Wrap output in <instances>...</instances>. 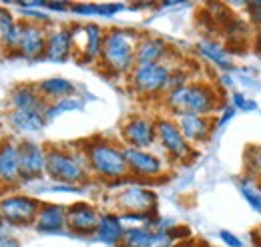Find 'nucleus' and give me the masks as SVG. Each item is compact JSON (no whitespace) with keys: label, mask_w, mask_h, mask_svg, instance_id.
<instances>
[{"label":"nucleus","mask_w":261,"mask_h":247,"mask_svg":"<svg viewBox=\"0 0 261 247\" xmlns=\"http://www.w3.org/2000/svg\"><path fill=\"white\" fill-rule=\"evenodd\" d=\"M161 105L169 117H179V115L217 117L225 107L221 89L201 79H193L189 85L169 91L161 98Z\"/></svg>","instance_id":"nucleus-1"},{"label":"nucleus","mask_w":261,"mask_h":247,"mask_svg":"<svg viewBox=\"0 0 261 247\" xmlns=\"http://www.w3.org/2000/svg\"><path fill=\"white\" fill-rule=\"evenodd\" d=\"M81 149L87 159L91 177L105 183H121L129 175V165L125 159V147L119 141L95 137L81 143Z\"/></svg>","instance_id":"nucleus-2"},{"label":"nucleus","mask_w":261,"mask_h":247,"mask_svg":"<svg viewBox=\"0 0 261 247\" xmlns=\"http://www.w3.org/2000/svg\"><path fill=\"white\" fill-rule=\"evenodd\" d=\"M141 36H143L141 32L133 29H123V27L107 29L98 68L109 77L127 79L137 66V46Z\"/></svg>","instance_id":"nucleus-3"},{"label":"nucleus","mask_w":261,"mask_h":247,"mask_svg":"<svg viewBox=\"0 0 261 247\" xmlns=\"http://www.w3.org/2000/svg\"><path fill=\"white\" fill-rule=\"evenodd\" d=\"M46 177L53 183L74 187L87 185L91 181V173L81 145H46Z\"/></svg>","instance_id":"nucleus-4"},{"label":"nucleus","mask_w":261,"mask_h":247,"mask_svg":"<svg viewBox=\"0 0 261 247\" xmlns=\"http://www.w3.org/2000/svg\"><path fill=\"white\" fill-rule=\"evenodd\" d=\"M173 66V62L137 64L127 77V87L143 101H161L169 91V77Z\"/></svg>","instance_id":"nucleus-5"},{"label":"nucleus","mask_w":261,"mask_h":247,"mask_svg":"<svg viewBox=\"0 0 261 247\" xmlns=\"http://www.w3.org/2000/svg\"><path fill=\"white\" fill-rule=\"evenodd\" d=\"M46 38H48V27L24 22L18 18L16 29L10 34L8 44L4 46V53L8 57H16L24 61H38V59L44 61Z\"/></svg>","instance_id":"nucleus-6"},{"label":"nucleus","mask_w":261,"mask_h":247,"mask_svg":"<svg viewBox=\"0 0 261 247\" xmlns=\"http://www.w3.org/2000/svg\"><path fill=\"white\" fill-rule=\"evenodd\" d=\"M157 129V145L171 163H187L195 157L197 149L183 137L175 117L159 115L155 117Z\"/></svg>","instance_id":"nucleus-7"},{"label":"nucleus","mask_w":261,"mask_h":247,"mask_svg":"<svg viewBox=\"0 0 261 247\" xmlns=\"http://www.w3.org/2000/svg\"><path fill=\"white\" fill-rule=\"evenodd\" d=\"M42 201L29 193H8L0 197V219L10 227L34 225Z\"/></svg>","instance_id":"nucleus-8"},{"label":"nucleus","mask_w":261,"mask_h":247,"mask_svg":"<svg viewBox=\"0 0 261 247\" xmlns=\"http://www.w3.org/2000/svg\"><path fill=\"white\" fill-rule=\"evenodd\" d=\"M70 32L74 42V59L85 64H98L107 29L97 22H79L70 24Z\"/></svg>","instance_id":"nucleus-9"},{"label":"nucleus","mask_w":261,"mask_h":247,"mask_svg":"<svg viewBox=\"0 0 261 247\" xmlns=\"http://www.w3.org/2000/svg\"><path fill=\"white\" fill-rule=\"evenodd\" d=\"M125 159L129 165V175L139 181H155L167 175L171 161L153 149H130L125 147Z\"/></svg>","instance_id":"nucleus-10"},{"label":"nucleus","mask_w":261,"mask_h":247,"mask_svg":"<svg viewBox=\"0 0 261 247\" xmlns=\"http://www.w3.org/2000/svg\"><path fill=\"white\" fill-rule=\"evenodd\" d=\"M121 145L130 149H153L157 145V129H155V117L133 113L129 115L121 129H119Z\"/></svg>","instance_id":"nucleus-11"},{"label":"nucleus","mask_w":261,"mask_h":247,"mask_svg":"<svg viewBox=\"0 0 261 247\" xmlns=\"http://www.w3.org/2000/svg\"><path fill=\"white\" fill-rule=\"evenodd\" d=\"M115 205L119 207L121 213H147V215H157V205L159 197L153 189L133 183L123 189H119L113 197Z\"/></svg>","instance_id":"nucleus-12"},{"label":"nucleus","mask_w":261,"mask_h":247,"mask_svg":"<svg viewBox=\"0 0 261 247\" xmlns=\"http://www.w3.org/2000/svg\"><path fill=\"white\" fill-rule=\"evenodd\" d=\"M18 163H20V183H34L46 175V145L22 139L18 141Z\"/></svg>","instance_id":"nucleus-13"},{"label":"nucleus","mask_w":261,"mask_h":247,"mask_svg":"<svg viewBox=\"0 0 261 247\" xmlns=\"http://www.w3.org/2000/svg\"><path fill=\"white\" fill-rule=\"evenodd\" d=\"M100 215L98 207L91 201H74L66 205V229L81 237H95Z\"/></svg>","instance_id":"nucleus-14"},{"label":"nucleus","mask_w":261,"mask_h":247,"mask_svg":"<svg viewBox=\"0 0 261 247\" xmlns=\"http://www.w3.org/2000/svg\"><path fill=\"white\" fill-rule=\"evenodd\" d=\"M70 59H74V42H72L70 24H50L48 38H46L44 61L66 62Z\"/></svg>","instance_id":"nucleus-15"},{"label":"nucleus","mask_w":261,"mask_h":247,"mask_svg":"<svg viewBox=\"0 0 261 247\" xmlns=\"http://www.w3.org/2000/svg\"><path fill=\"white\" fill-rule=\"evenodd\" d=\"M175 121L179 125L183 137L193 145H205L211 141L213 133H215V117H201V115H179L175 117Z\"/></svg>","instance_id":"nucleus-16"},{"label":"nucleus","mask_w":261,"mask_h":247,"mask_svg":"<svg viewBox=\"0 0 261 247\" xmlns=\"http://www.w3.org/2000/svg\"><path fill=\"white\" fill-rule=\"evenodd\" d=\"M175 48L165 38L155 34H143L137 46V64H159V62H173Z\"/></svg>","instance_id":"nucleus-17"},{"label":"nucleus","mask_w":261,"mask_h":247,"mask_svg":"<svg viewBox=\"0 0 261 247\" xmlns=\"http://www.w3.org/2000/svg\"><path fill=\"white\" fill-rule=\"evenodd\" d=\"M195 51L203 61L211 62L219 70H231L235 66L233 55H231L229 46L225 44V40H221L217 36H203V38H199L195 44Z\"/></svg>","instance_id":"nucleus-18"},{"label":"nucleus","mask_w":261,"mask_h":247,"mask_svg":"<svg viewBox=\"0 0 261 247\" xmlns=\"http://www.w3.org/2000/svg\"><path fill=\"white\" fill-rule=\"evenodd\" d=\"M20 183V163H18V141H0V187H14Z\"/></svg>","instance_id":"nucleus-19"},{"label":"nucleus","mask_w":261,"mask_h":247,"mask_svg":"<svg viewBox=\"0 0 261 247\" xmlns=\"http://www.w3.org/2000/svg\"><path fill=\"white\" fill-rule=\"evenodd\" d=\"M6 125L10 127L12 133L20 135V137H33L44 131L46 127V119H44V113L40 111H16V109H10L6 113Z\"/></svg>","instance_id":"nucleus-20"},{"label":"nucleus","mask_w":261,"mask_h":247,"mask_svg":"<svg viewBox=\"0 0 261 247\" xmlns=\"http://www.w3.org/2000/svg\"><path fill=\"white\" fill-rule=\"evenodd\" d=\"M8 105H10V109H16V111H40V113H44L48 103L40 96L36 85L22 83V85H16L10 89Z\"/></svg>","instance_id":"nucleus-21"},{"label":"nucleus","mask_w":261,"mask_h":247,"mask_svg":"<svg viewBox=\"0 0 261 247\" xmlns=\"http://www.w3.org/2000/svg\"><path fill=\"white\" fill-rule=\"evenodd\" d=\"M33 227L40 233H59L66 229V205L42 203Z\"/></svg>","instance_id":"nucleus-22"},{"label":"nucleus","mask_w":261,"mask_h":247,"mask_svg":"<svg viewBox=\"0 0 261 247\" xmlns=\"http://www.w3.org/2000/svg\"><path fill=\"white\" fill-rule=\"evenodd\" d=\"M36 89L46 103H57L63 98L76 96V85L65 77H46L36 83Z\"/></svg>","instance_id":"nucleus-23"},{"label":"nucleus","mask_w":261,"mask_h":247,"mask_svg":"<svg viewBox=\"0 0 261 247\" xmlns=\"http://www.w3.org/2000/svg\"><path fill=\"white\" fill-rule=\"evenodd\" d=\"M125 225L121 221V215L119 213H113V211H107L100 215V221H98V227H97V241L105 243V245H111V247H119L123 235H125Z\"/></svg>","instance_id":"nucleus-24"},{"label":"nucleus","mask_w":261,"mask_h":247,"mask_svg":"<svg viewBox=\"0 0 261 247\" xmlns=\"http://www.w3.org/2000/svg\"><path fill=\"white\" fill-rule=\"evenodd\" d=\"M237 187H239V193L245 199V203L255 213H261V187L257 183V179L251 175H243V177H239Z\"/></svg>","instance_id":"nucleus-25"},{"label":"nucleus","mask_w":261,"mask_h":247,"mask_svg":"<svg viewBox=\"0 0 261 247\" xmlns=\"http://www.w3.org/2000/svg\"><path fill=\"white\" fill-rule=\"evenodd\" d=\"M155 231L151 227H127L119 247H149Z\"/></svg>","instance_id":"nucleus-26"},{"label":"nucleus","mask_w":261,"mask_h":247,"mask_svg":"<svg viewBox=\"0 0 261 247\" xmlns=\"http://www.w3.org/2000/svg\"><path fill=\"white\" fill-rule=\"evenodd\" d=\"M83 109V101L79 96H70V98H63L57 103H48L44 109V119L46 123H53L55 119H59L61 115L70 113V111H81Z\"/></svg>","instance_id":"nucleus-27"},{"label":"nucleus","mask_w":261,"mask_h":247,"mask_svg":"<svg viewBox=\"0 0 261 247\" xmlns=\"http://www.w3.org/2000/svg\"><path fill=\"white\" fill-rule=\"evenodd\" d=\"M18 18L12 14V10H8L6 6H0V46L4 48L10 40V34L16 29Z\"/></svg>","instance_id":"nucleus-28"},{"label":"nucleus","mask_w":261,"mask_h":247,"mask_svg":"<svg viewBox=\"0 0 261 247\" xmlns=\"http://www.w3.org/2000/svg\"><path fill=\"white\" fill-rule=\"evenodd\" d=\"M18 16L24 22H33V24H40V27H50L53 24L50 12L36 10V8H18Z\"/></svg>","instance_id":"nucleus-29"},{"label":"nucleus","mask_w":261,"mask_h":247,"mask_svg":"<svg viewBox=\"0 0 261 247\" xmlns=\"http://www.w3.org/2000/svg\"><path fill=\"white\" fill-rule=\"evenodd\" d=\"M261 173V145H253L245 155V175L257 177Z\"/></svg>","instance_id":"nucleus-30"},{"label":"nucleus","mask_w":261,"mask_h":247,"mask_svg":"<svg viewBox=\"0 0 261 247\" xmlns=\"http://www.w3.org/2000/svg\"><path fill=\"white\" fill-rule=\"evenodd\" d=\"M231 107L237 111H257V103L253 98H249L245 93H239V91H233L231 93Z\"/></svg>","instance_id":"nucleus-31"},{"label":"nucleus","mask_w":261,"mask_h":247,"mask_svg":"<svg viewBox=\"0 0 261 247\" xmlns=\"http://www.w3.org/2000/svg\"><path fill=\"white\" fill-rule=\"evenodd\" d=\"M125 8H127V4H121V2H97V16L111 18V16L123 12Z\"/></svg>","instance_id":"nucleus-32"},{"label":"nucleus","mask_w":261,"mask_h":247,"mask_svg":"<svg viewBox=\"0 0 261 247\" xmlns=\"http://www.w3.org/2000/svg\"><path fill=\"white\" fill-rule=\"evenodd\" d=\"M245 14H247V22L253 31L261 29V2H247Z\"/></svg>","instance_id":"nucleus-33"},{"label":"nucleus","mask_w":261,"mask_h":247,"mask_svg":"<svg viewBox=\"0 0 261 247\" xmlns=\"http://www.w3.org/2000/svg\"><path fill=\"white\" fill-rule=\"evenodd\" d=\"M169 235L173 237V241H175V243H183V241H191V239H193V237H191L189 227H185V225H181V223L173 225V227L169 229Z\"/></svg>","instance_id":"nucleus-34"},{"label":"nucleus","mask_w":261,"mask_h":247,"mask_svg":"<svg viewBox=\"0 0 261 247\" xmlns=\"http://www.w3.org/2000/svg\"><path fill=\"white\" fill-rule=\"evenodd\" d=\"M219 239H221L227 247H243V241H241L235 233L227 231V229H221V231H219Z\"/></svg>","instance_id":"nucleus-35"},{"label":"nucleus","mask_w":261,"mask_h":247,"mask_svg":"<svg viewBox=\"0 0 261 247\" xmlns=\"http://www.w3.org/2000/svg\"><path fill=\"white\" fill-rule=\"evenodd\" d=\"M233 117H235V109L225 105V107L221 109V113L215 117V127H223V125L227 123V121H231Z\"/></svg>","instance_id":"nucleus-36"},{"label":"nucleus","mask_w":261,"mask_h":247,"mask_svg":"<svg viewBox=\"0 0 261 247\" xmlns=\"http://www.w3.org/2000/svg\"><path fill=\"white\" fill-rule=\"evenodd\" d=\"M44 10L65 14V12H70V2H46L44 4Z\"/></svg>","instance_id":"nucleus-37"},{"label":"nucleus","mask_w":261,"mask_h":247,"mask_svg":"<svg viewBox=\"0 0 261 247\" xmlns=\"http://www.w3.org/2000/svg\"><path fill=\"white\" fill-rule=\"evenodd\" d=\"M0 247H22V243H20L16 237H12V235L4 233V235L0 237Z\"/></svg>","instance_id":"nucleus-38"},{"label":"nucleus","mask_w":261,"mask_h":247,"mask_svg":"<svg viewBox=\"0 0 261 247\" xmlns=\"http://www.w3.org/2000/svg\"><path fill=\"white\" fill-rule=\"evenodd\" d=\"M251 48H253V53L257 55L261 59V29L257 31H253V38H251Z\"/></svg>","instance_id":"nucleus-39"},{"label":"nucleus","mask_w":261,"mask_h":247,"mask_svg":"<svg viewBox=\"0 0 261 247\" xmlns=\"http://www.w3.org/2000/svg\"><path fill=\"white\" fill-rule=\"evenodd\" d=\"M173 247H195V239H191V241H183V243H175Z\"/></svg>","instance_id":"nucleus-40"},{"label":"nucleus","mask_w":261,"mask_h":247,"mask_svg":"<svg viewBox=\"0 0 261 247\" xmlns=\"http://www.w3.org/2000/svg\"><path fill=\"white\" fill-rule=\"evenodd\" d=\"M6 227H8V225H6V223H4L2 219H0V237H2L4 233H6Z\"/></svg>","instance_id":"nucleus-41"},{"label":"nucleus","mask_w":261,"mask_h":247,"mask_svg":"<svg viewBox=\"0 0 261 247\" xmlns=\"http://www.w3.org/2000/svg\"><path fill=\"white\" fill-rule=\"evenodd\" d=\"M195 247H209L207 243H201V241H195Z\"/></svg>","instance_id":"nucleus-42"},{"label":"nucleus","mask_w":261,"mask_h":247,"mask_svg":"<svg viewBox=\"0 0 261 247\" xmlns=\"http://www.w3.org/2000/svg\"><path fill=\"white\" fill-rule=\"evenodd\" d=\"M255 179H257V183H259V187H261V173L257 175V177H255Z\"/></svg>","instance_id":"nucleus-43"},{"label":"nucleus","mask_w":261,"mask_h":247,"mask_svg":"<svg viewBox=\"0 0 261 247\" xmlns=\"http://www.w3.org/2000/svg\"><path fill=\"white\" fill-rule=\"evenodd\" d=\"M259 235H261V227H259Z\"/></svg>","instance_id":"nucleus-44"}]
</instances>
